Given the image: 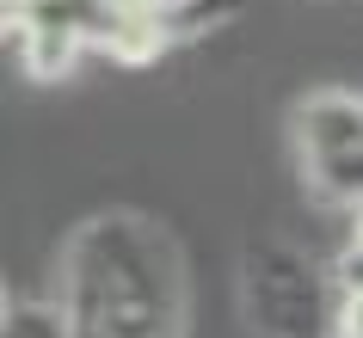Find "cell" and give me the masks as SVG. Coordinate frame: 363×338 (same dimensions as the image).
Segmentation results:
<instances>
[{
	"label": "cell",
	"mask_w": 363,
	"mask_h": 338,
	"mask_svg": "<svg viewBox=\"0 0 363 338\" xmlns=\"http://www.w3.org/2000/svg\"><path fill=\"white\" fill-rule=\"evenodd\" d=\"M0 338H74L62 301H13L0 320Z\"/></svg>",
	"instance_id": "4"
},
{
	"label": "cell",
	"mask_w": 363,
	"mask_h": 338,
	"mask_svg": "<svg viewBox=\"0 0 363 338\" xmlns=\"http://www.w3.org/2000/svg\"><path fill=\"white\" fill-rule=\"evenodd\" d=\"M333 283H339V295H363V215H351V227H345V246H339V271H333Z\"/></svg>",
	"instance_id": "5"
},
{
	"label": "cell",
	"mask_w": 363,
	"mask_h": 338,
	"mask_svg": "<svg viewBox=\"0 0 363 338\" xmlns=\"http://www.w3.org/2000/svg\"><path fill=\"white\" fill-rule=\"evenodd\" d=\"M296 154L302 179L326 203L363 215V98L357 93H314L296 111Z\"/></svg>",
	"instance_id": "3"
},
{
	"label": "cell",
	"mask_w": 363,
	"mask_h": 338,
	"mask_svg": "<svg viewBox=\"0 0 363 338\" xmlns=\"http://www.w3.org/2000/svg\"><path fill=\"white\" fill-rule=\"evenodd\" d=\"M62 314L74 338H185V271L167 227L111 209L68 240Z\"/></svg>",
	"instance_id": "1"
},
{
	"label": "cell",
	"mask_w": 363,
	"mask_h": 338,
	"mask_svg": "<svg viewBox=\"0 0 363 338\" xmlns=\"http://www.w3.org/2000/svg\"><path fill=\"white\" fill-rule=\"evenodd\" d=\"M240 301H247V326L259 338H333L345 295L302 252L259 246L240 271Z\"/></svg>",
	"instance_id": "2"
}]
</instances>
